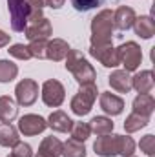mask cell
Listing matches in <instances>:
<instances>
[{
    "label": "cell",
    "instance_id": "obj_14",
    "mask_svg": "<svg viewBox=\"0 0 155 157\" xmlns=\"http://www.w3.org/2000/svg\"><path fill=\"white\" fill-rule=\"evenodd\" d=\"M135 18H137L135 11L128 6H120V7H117V11H113V24L120 31H126V29L133 28Z\"/></svg>",
    "mask_w": 155,
    "mask_h": 157
},
{
    "label": "cell",
    "instance_id": "obj_12",
    "mask_svg": "<svg viewBox=\"0 0 155 157\" xmlns=\"http://www.w3.org/2000/svg\"><path fill=\"white\" fill-rule=\"evenodd\" d=\"M99 102H100L102 112L108 113V115H119V113H122V110H124V101H122L119 95L112 93V91L100 93Z\"/></svg>",
    "mask_w": 155,
    "mask_h": 157
},
{
    "label": "cell",
    "instance_id": "obj_15",
    "mask_svg": "<svg viewBox=\"0 0 155 157\" xmlns=\"http://www.w3.org/2000/svg\"><path fill=\"white\" fill-rule=\"evenodd\" d=\"M155 86V77L152 70H144L131 77V88H135L139 93H150Z\"/></svg>",
    "mask_w": 155,
    "mask_h": 157
},
{
    "label": "cell",
    "instance_id": "obj_6",
    "mask_svg": "<svg viewBox=\"0 0 155 157\" xmlns=\"http://www.w3.org/2000/svg\"><path fill=\"white\" fill-rule=\"evenodd\" d=\"M117 55H119V62L124 66L126 71H135L139 66H141V60H142V51H141V46L133 40L122 44L120 48H117Z\"/></svg>",
    "mask_w": 155,
    "mask_h": 157
},
{
    "label": "cell",
    "instance_id": "obj_3",
    "mask_svg": "<svg viewBox=\"0 0 155 157\" xmlns=\"http://www.w3.org/2000/svg\"><path fill=\"white\" fill-rule=\"evenodd\" d=\"M113 29V11L102 9L91 20V44H112Z\"/></svg>",
    "mask_w": 155,
    "mask_h": 157
},
{
    "label": "cell",
    "instance_id": "obj_23",
    "mask_svg": "<svg viewBox=\"0 0 155 157\" xmlns=\"http://www.w3.org/2000/svg\"><path fill=\"white\" fill-rule=\"evenodd\" d=\"M88 126H89L91 133H95L97 137H99V135L112 133V130H113V122H112V119L104 117V115H97V117H93L91 121H89Z\"/></svg>",
    "mask_w": 155,
    "mask_h": 157
},
{
    "label": "cell",
    "instance_id": "obj_21",
    "mask_svg": "<svg viewBox=\"0 0 155 157\" xmlns=\"http://www.w3.org/2000/svg\"><path fill=\"white\" fill-rule=\"evenodd\" d=\"M133 29L142 39H152L155 35V22L152 17H137L133 22Z\"/></svg>",
    "mask_w": 155,
    "mask_h": 157
},
{
    "label": "cell",
    "instance_id": "obj_31",
    "mask_svg": "<svg viewBox=\"0 0 155 157\" xmlns=\"http://www.w3.org/2000/svg\"><path fill=\"white\" fill-rule=\"evenodd\" d=\"M11 157H33V152H31V146L26 144V143H17L13 146V152H11Z\"/></svg>",
    "mask_w": 155,
    "mask_h": 157
},
{
    "label": "cell",
    "instance_id": "obj_2",
    "mask_svg": "<svg viewBox=\"0 0 155 157\" xmlns=\"http://www.w3.org/2000/svg\"><path fill=\"white\" fill-rule=\"evenodd\" d=\"M66 70L73 75V78L78 84H93L95 82V70L93 66L84 59V55L77 49H70V53L66 55Z\"/></svg>",
    "mask_w": 155,
    "mask_h": 157
},
{
    "label": "cell",
    "instance_id": "obj_13",
    "mask_svg": "<svg viewBox=\"0 0 155 157\" xmlns=\"http://www.w3.org/2000/svg\"><path fill=\"white\" fill-rule=\"evenodd\" d=\"M70 49H71V48H70V44H68L66 40H62V39L47 40V44H46V59L55 60V62L64 60L66 55L70 53Z\"/></svg>",
    "mask_w": 155,
    "mask_h": 157
},
{
    "label": "cell",
    "instance_id": "obj_24",
    "mask_svg": "<svg viewBox=\"0 0 155 157\" xmlns=\"http://www.w3.org/2000/svg\"><path fill=\"white\" fill-rule=\"evenodd\" d=\"M148 122H150V117H144V115H139V113H130L126 121H124V130L128 132V133H133V132H139L141 128H144V126H148Z\"/></svg>",
    "mask_w": 155,
    "mask_h": 157
},
{
    "label": "cell",
    "instance_id": "obj_9",
    "mask_svg": "<svg viewBox=\"0 0 155 157\" xmlns=\"http://www.w3.org/2000/svg\"><path fill=\"white\" fill-rule=\"evenodd\" d=\"M15 97L20 106H31L39 97V84L33 78H24L15 88Z\"/></svg>",
    "mask_w": 155,
    "mask_h": 157
},
{
    "label": "cell",
    "instance_id": "obj_37",
    "mask_svg": "<svg viewBox=\"0 0 155 157\" xmlns=\"http://www.w3.org/2000/svg\"><path fill=\"white\" fill-rule=\"evenodd\" d=\"M37 157H39V155H37Z\"/></svg>",
    "mask_w": 155,
    "mask_h": 157
},
{
    "label": "cell",
    "instance_id": "obj_35",
    "mask_svg": "<svg viewBox=\"0 0 155 157\" xmlns=\"http://www.w3.org/2000/svg\"><path fill=\"white\" fill-rule=\"evenodd\" d=\"M128 157H135V155H128Z\"/></svg>",
    "mask_w": 155,
    "mask_h": 157
},
{
    "label": "cell",
    "instance_id": "obj_36",
    "mask_svg": "<svg viewBox=\"0 0 155 157\" xmlns=\"http://www.w3.org/2000/svg\"><path fill=\"white\" fill-rule=\"evenodd\" d=\"M7 157H11V155H7Z\"/></svg>",
    "mask_w": 155,
    "mask_h": 157
},
{
    "label": "cell",
    "instance_id": "obj_32",
    "mask_svg": "<svg viewBox=\"0 0 155 157\" xmlns=\"http://www.w3.org/2000/svg\"><path fill=\"white\" fill-rule=\"evenodd\" d=\"M99 2L100 0H71V4H73V7L77 9V11H89V9H93V7H97L99 6Z\"/></svg>",
    "mask_w": 155,
    "mask_h": 157
},
{
    "label": "cell",
    "instance_id": "obj_16",
    "mask_svg": "<svg viewBox=\"0 0 155 157\" xmlns=\"http://www.w3.org/2000/svg\"><path fill=\"white\" fill-rule=\"evenodd\" d=\"M108 80H110V86L119 93H128L131 90V77H130V71L126 70H115L108 77Z\"/></svg>",
    "mask_w": 155,
    "mask_h": 157
},
{
    "label": "cell",
    "instance_id": "obj_5",
    "mask_svg": "<svg viewBox=\"0 0 155 157\" xmlns=\"http://www.w3.org/2000/svg\"><path fill=\"white\" fill-rule=\"evenodd\" d=\"M7 6H9L13 31L22 33L26 29V24H28L29 17L33 15V9L29 6V0H7Z\"/></svg>",
    "mask_w": 155,
    "mask_h": 157
},
{
    "label": "cell",
    "instance_id": "obj_34",
    "mask_svg": "<svg viewBox=\"0 0 155 157\" xmlns=\"http://www.w3.org/2000/svg\"><path fill=\"white\" fill-rule=\"evenodd\" d=\"M64 2H66V0H47V6L53 7V9H59V7L64 6Z\"/></svg>",
    "mask_w": 155,
    "mask_h": 157
},
{
    "label": "cell",
    "instance_id": "obj_18",
    "mask_svg": "<svg viewBox=\"0 0 155 157\" xmlns=\"http://www.w3.org/2000/svg\"><path fill=\"white\" fill-rule=\"evenodd\" d=\"M46 122H47V126H49L51 130H55V132H62V133L71 132V126H73V121L68 117L64 112H60V110L53 112Z\"/></svg>",
    "mask_w": 155,
    "mask_h": 157
},
{
    "label": "cell",
    "instance_id": "obj_7",
    "mask_svg": "<svg viewBox=\"0 0 155 157\" xmlns=\"http://www.w3.org/2000/svg\"><path fill=\"white\" fill-rule=\"evenodd\" d=\"M64 97H66V90L62 82H59L57 78H49L42 84V101L46 106L59 108L64 102Z\"/></svg>",
    "mask_w": 155,
    "mask_h": 157
},
{
    "label": "cell",
    "instance_id": "obj_20",
    "mask_svg": "<svg viewBox=\"0 0 155 157\" xmlns=\"http://www.w3.org/2000/svg\"><path fill=\"white\" fill-rule=\"evenodd\" d=\"M18 132L11 122H2L0 124V146L6 148H13L18 143Z\"/></svg>",
    "mask_w": 155,
    "mask_h": 157
},
{
    "label": "cell",
    "instance_id": "obj_25",
    "mask_svg": "<svg viewBox=\"0 0 155 157\" xmlns=\"http://www.w3.org/2000/svg\"><path fill=\"white\" fill-rule=\"evenodd\" d=\"M62 155L64 157H86V148L82 143H78L75 139H70L66 143H62Z\"/></svg>",
    "mask_w": 155,
    "mask_h": 157
},
{
    "label": "cell",
    "instance_id": "obj_1",
    "mask_svg": "<svg viewBox=\"0 0 155 157\" xmlns=\"http://www.w3.org/2000/svg\"><path fill=\"white\" fill-rule=\"evenodd\" d=\"M93 150L97 152V155L102 157H115V155H133L135 152V141L130 135H113V133H106V135H99Z\"/></svg>",
    "mask_w": 155,
    "mask_h": 157
},
{
    "label": "cell",
    "instance_id": "obj_28",
    "mask_svg": "<svg viewBox=\"0 0 155 157\" xmlns=\"http://www.w3.org/2000/svg\"><path fill=\"white\" fill-rule=\"evenodd\" d=\"M7 51H9L11 57H15V59H18V60H29V59H31L29 48L24 46V44H13Z\"/></svg>",
    "mask_w": 155,
    "mask_h": 157
},
{
    "label": "cell",
    "instance_id": "obj_17",
    "mask_svg": "<svg viewBox=\"0 0 155 157\" xmlns=\"http://www.w3.org/2000/svg\"><path fill=\"white\" fill-rule=\"evenodd\" d=\"M155 110V101L150 93H139L133 99V112L144 117H150Z\"/></svg>",
    "mask_w": 155,
    "mask_h": 157
},
{
    "label": "cell",
    "instance_id": "obj_19",
    "mask_svg": "<svg viewBox=\"0 0 155 157\" xmlns=\"http://www.w3.org/2000/svg\"><path fill=\"white\" fill-rule=\"evenodd\" d=\"M60 155H62V143L57 137L49 135L40 143L39 157H60Z\"/></svg>",
    "mask_w": 155,
    "mask_h": 157
},
{
    "label": "cell",
    "instance_id": "obj_33",
    "mask_svg": "<svg viewBox=\"0 0 155 157\" xmlns=\"http://www.w3.org/2000/svg\"><path fill=\"white\" fill-rule=\"evenodd\" d=\"M9 39H11V35H7L6 31H2V29H0V48L7 46V44H9Z\"/></svg>",
    "mask_w": 155,
    "mask_h": 157
},
{
    "label": "cell",
    "instance_id": "obj_22",
    "mask_svg": "<svg viewBox=\"0 0 155 157\" xmlns=\"http://www.w3.org/2000/svg\"><path fill=\"white\" fill-rule=\"evenodd\" d=\"M18 113V108H17V102L7 97V95H2L0 97V121L2 122H11L13 119L17 117Z\"/></svg>",
    "mask_w": 155,
    "mask_h": 157
},
{
    "label": "cell",
    "instance_id": "obj_26",
    "mask_svg": "<svg viewBox=\"0 0 155 157\" xmlns=\"http://www.w3.org/2000/svg\"><path fill=\"white\" fill-rule=\"evenodd\" d=\"M18 75V66L11 60H0V82H11Z\"/></svg>",
    "mask_w": 155,
    "mask_h": 157
},
{
    "label": "cell",
    "instance_id": "obj_11",
    "mask_svg": "<svg viewBox=\"0 0 155 157\" xmlns=\"http://www.w3.org/2000/svg\"><path fill=\"white\" fill-rule=\"evenodd\" d=\"M46 128H47L46 119L40 117V115H35V113H28V115L20 117V121H18V130L24 135H29V137L42 133Z\"/></svg>",
    "mask_w": 155,
    "mask_h": 157
},
{
    "label": "cell",
    "instance_id": "obj_30",
    "mask_svg": "<svg viewBox=\"0 0 155 157\" xmlns=\"http://www.w3.org/2000/svg\"><path fill=\"white\" fill-rule=\"evenodd\" d=\"M141 146V152H144L148 157H153V152H155V137L150 133V135H144L139 143Z\"/></svg>",
    "mask_w": 155,
    "mask_h": 157
},
{
    "label": "cell",
    "instance_id": "obj_8",
    "mask_svg": "<svg viewBox=\"0 0 155 157\" xmlns=\"http://www.w3.org/2000/svg\"><path fill=\"white\" fill-rule=\"evenodd\" d=\"M89 55L95 57L106 68H115V66L120 64L117 49L112 44H89Z\"/></svg>",
    "mask_w": 155,
    "mask_h": 157
},
{
    "label": "cell",
    "instance_id": "obj_10",
    "mask_svg": "<svg viewBox=\"0 0 155 157\" xmlns=\"http://www.w3.org/2000/svg\"><path fill=\"white\" fill-rule=\"evenodd\" d=\"M24 33H26L29 42H33V40H47L49 35L53 33V28H51V24H49V20L46 17H40V18H35V20L28 22Z\"/></svg>",
    "mask_w": 155,
    "mask_h": 157
},
{
    "label": "cell",
    "instance_id": "obj_27",
    "mask_svg": "<svg viewBox=\"0 0 155 157\" xmlns=\"http://www.w3.org/2000/svg\"><path fill=\"white\" fill-rule=\"evenodd\" d=\"M89 133H91V130H89V126L86 122H73V126H71V139H75L78 143H84L89 137Z\"/></svg>",
    "mask_w": 155,
    "mask_h": 157
},
{
    "label": "cell",
    "instance_id": "obj_4",
    "mask_svg": "<svg viewBox=\"0 0 155 157\" xmlns=\"http://www.w3.org/2000/svg\"><path fill=\"white\" fill-rule=\"evenodd\" d=\"M97 93L99 91H97L95 84H82L78 88V91L75 93V97L71 99V102H70L71 112L78 117L88 115L93 108V102L97 101Z\"/></svg>",
    "mask_w": 155,
    "mask_h": 157
},
{
    "label": "cell",
    "instance_id": "obj_29",
    "mask_svg": "<svg viewBox=\"0 0 155 157\" xmlns=\"http://www.w3.org/2000/svg\"><path fill=\"white\" fill-rule=\"evenodd\" d=\"M46 44L47 40H33L29 42V53H31V59H46Z\"/></svg>",
    "mask_w": 155,
    "mask_h": 157
}]
</instances>
